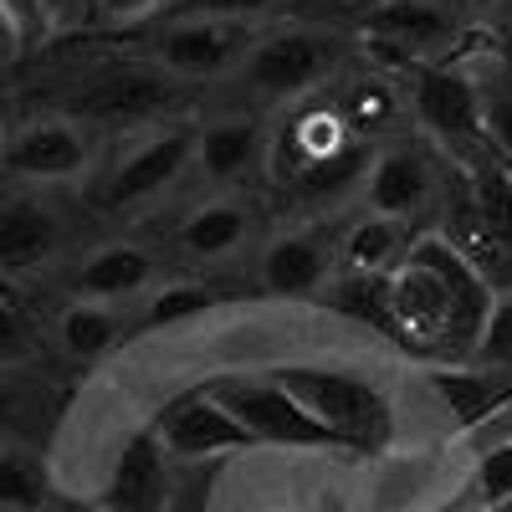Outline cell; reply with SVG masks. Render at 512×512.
I'll list each match as a JSON object with an SVG mask.
<instances>
[{"mask_svg": "<svg viewBox=\"0 0 512 512\" xmlns=\"http://www.w3.org/2000/svg\"><path fill=\"white\" fill-rule=\"evenodd\" d=\"M272 379L313 420H323L344 446H354V451H384L390 446L395 410H390L379 384H369L349 369H323V364H282V369H272Z\"/></svg>", "mask_w": 512, "mask_h": 512, "instance_id": "1", "label": "cell"}, {"mask_svg": "<svg viewBox=\"0 0 512 512\" xmlns=\"http://www.w3.org/2000/svg\"><path fill=\"white\" fill-rule=\"evenodd\" d=\"M369 169L374 164H369L359 134L349 128V118L328 113V108L297 113L272 139V175L297 190H338L359 175L369 180Z\"/></svg>", "mask_w": 512, "mask_h": 512, "instance_id": "2", "label": "cell"}, {"mask_svg": "<svg viewBox=\"0 0 512 512\" xmlns=\"http://www.w3.org/2000/svg\"><path fill=\"white\" fill-rule=\"evenodd\" d=\"M415 118L436 144L456 154V164H477L492 154L487 139V113H482V88L472 72L461 67H420L415 72Z\"/></svg>", "mask_w": 512, "mask_h": 512, "instance_id": "3", "label": "cell"}, {"mask_svg": "<svg viewBox=\"0 0 512 512\" xmlns=\"http://www.w3.org/2000/svg\"><path fill=\"white\" fill-rule=\"evenodd\" d=\"M205 395H216L246 431L256 436V446H344L323 420H313L297 405L277 379H210Z\"/></svg>", "mask_w": 512, "mask_h": 512, "instance_id": "4", "label": "cell"}, {"mask_svg": "<svg viewBox=\"0 0 512 512\" xmlns=\"http://www.w3.org/2000/svg\"><path fill=\"white\" fill-rule=\"evenodd\" d=\"M251 88L267 98H303L333 72V47L313 31H277L246 57Z\"/></svg>", "mask_w": 512, "mask_h": 512, "instance_id": "5", "label": "cell"}, {"mask_svg": "<svg viewBox=\"0 0 512 512\" xmlns=\"http://www.w3.org/2000/svg\"><path fill=\"white\" fill-rule=\"evenodd\" d=\"M251 31L241 21H180L159 36V72L175 77H221L241 57H251Z\"/></svg>", "mask_w": 512, "mask_h": 512, "instance_id": "6", "label": "cell"}, {"mask_svg": "<svg viewBox=\"0 0 512 512\" xmlns=\"http://www.w3.org/2000/svg\"><path fill=\"white\" fill-rule=\"evenodd\" d=\"M159 441L169 456H221V451H241V446H256V436L246 431V425L216 400V395H205V384L180 400V405H169L164 420L154 425Z\"/></svg>", "mask_w": 512, "mask_h": 512, "instance_id": "7", "label": "cell"}, {"mask_svg": "<svg viewBox=\"0 0 512 512\" xmlns=\"http://www.w3.org/2000/svg\"><path fill=\"white\" fill-rule=\"evenodd\" d=\"M180 93L164 72H144V67H123L108 77H93L72 93V113H88V118H149L175 108Z\"/></svg>", "mask_w": 512, "mask_h": 512, "instance_id": "8", "label": "cell"}, {"mask_svg": "<svg viewBox=\"0 0 512 512\" xmlns=\"http://www.w3.org/2000/svg\"><path fill=\"white\" fill-rule=\"evenodd\" d=\"M6 169L16 180H77L88 169V139L72 123H26L6 144Z\"/></svg>", "mask_w": 512, "mask_h": 512, "instance_id": "9", "label": "cell"}, {"mask_svg": "<svg viewBox=\"0 0 512 512\" xmlns=\"http://www.w3.org/2000/svg\"><path fill=\"white\" fill-rule=\"evenodd\" d=\"M195 149H200V139L180 134V128H169V134L149 139L144 149H134V154H128V159L113 169V180H108V205H139V200L159 195V190L195 159Z\"/></svg>", "mask_w": 512, "mask_h": 512, "instance_id": "10", "label": "cell"}, {"mask_svg": "<svg viewBox=\"0 0 512 512\" xmlns=\"http://www.w3.org/2000/svg\"><path fill=\"white\" fill-rule=\"evenodd\" d=\"M159 497H164V441H159V431H139L113 461L103 507L108 512H154Z\"/></svg>", "mask_w": 512, "mask_h": 512, "instance_id": "11", "label": "cell"}, {"mask_svg": "<svg viewBox=\"0 0 512 512\" xmlns=\"http://www.w3.org/2000/svg\"><path fill=\"white\" fill-rule=\"evenodd\" d=\"M364 31L379 52H395V57H425L431 47L451 36V21L431 6V0H390L364 16Z\"/></svg>", "mask_w": 512, "mask_h": 512, "instance_id": "12", "label": "cell"}, {"mask_svg": "<svg viewBox=\"0 0 512 512\" xmlns=\"http://www.w3.org/2000/svg\"><path fill=\"white\" fill-rule=\"evenodd\" d=\"M154 282V256L144 246H103L98 256H88L77 272V297L82 303H118V297H134Z\"/></svg>", "mask_w": 512, "mask_h": 512, "instance_id": "13", "label": "cell"}, {"mask_svg": "<svg viewBox=\"0 0 512 512\" xmlns=\"http://www.w3.org/2000/svg\"><path fill=\"white\" fill-rule=\"evenodd\" d=\"M57 251V221L36 200H11L0 210V267L26 272Z\"/></svg>", "mask_w": 512, "mask_h": 512, "instance_id": "14", "label": "cell"}, {"mask_svg": "<svg viewBox=\"0 0 512 512\" xmlns=\"http://www.w3.org/2000/svg\"><path fill=\"white\" fill-rule=\"evenodd\" d=\"M431 384L441 390V400L456 410L461 425H477V420H487L492 410H502L512 400V374H497V369H482V364L477 369H466V364L436 369Z\"/></svg>", "mask_w": 512, "mask_h": 512, "instance_id": "15", "label": "cell"}, {"mask_svg": "<svg viewBox=\"0 0 512 512\" xmlns=\"http://www.w3.org/2000/svg\"><path fill=\"white\" fill-rule=\"evenodd\" d=\"M425 185H431V180H425V164H420L415 154H400V149H395V154H379L374 169H369V180H364L374 216H390V221L420 210Z\"/></svg>", "mask_w": 512, "mask_h": 512, "instance_id": "16", "label": "cell"}, {"mask_svg": "<svg viewBox=\"0 0 512 512\" xmlns=\"http://www.w3.org/2000/svg\"><path fill=\"white\" fill-rule=\"evenodd\" d=\"M328 303L400 344V333H395V272H349V277H338L328 287Z\"/></svg>", "mask_w": 512, "mask_h": 512, "instance_id": "17", "label": "cell"}, {"mask_svg": "<svg viewBox=\"0 0 512 512\" xmlns=\"http://www.w3.org/2000/svg\"><path fill=\"white\" fill-rule=\"evenodd\" d=\"M262 277L277 297H313L328 277V251L313 241V236H282L267 262H262Z\"/></svg>", "mask_w": 512, "mask_h": 512, "instance_id": "18", "label": "cell"}, {"mask_svg": "<svg viewBox=\"0 0 512 512\" xmlns=\"http://www.w3.org/2000/svg\"><path fill=\"white\" fill-rule=\"evenodd\" d=\"M246 226H251V216L241 205H231V200H216V205H200L195 216L185 221V251L190 256H231L241 241H246Z\"/></svg>", "mask_w": 512, "mask_h": 512, "instance_id": "19", "label": "cell"}, {"mask_svg": "<svg viewBox=\"0 0 512 512\" xmlns=\"http://www.w3.org/2000/svg\"><path fill=\"white\" fill-rule=\"evenodd\" d=\"M405 256H410V246H405V236H400V221H390V216L359 221V226L349 231V241H344L349 272H395Z\"/></svg>", "mask_w": 512, "mask_h": 512, "instance_id": "20", "label": "cell"}, {"mask_svg": "<svg viewBox=\"0 0 512 512\" xmlns=\"http://www.w3.org/2000/svg\"><path fill=\"white\" fill-rule=\"evenodd\" d=\"M256 154V123H216V128H205L200 134V149H195V159H200V169L210 180H231L236 169H246V159Z\"/></svg>", "mask_w": 512, "mask_h": 512, "instance_id": "21", "label": "cell"}, {"mask_svg": "<svg viewBox=\"0 0 512 512\" xmlns=\"http://www.w3.org/2000/svg\"><path fill=\"white\" fill-rule=\"evenodd\" d=\"M57 338L72 359H103L118 338V318L98 303H72L57 323Z\"/></svg>", "mask_w": 512, "mask_h": 512, "instance_id": "22", "label": "cell"}, {"mask_svg": "<svg viewBox=\"0 0 512 512\" xmlns=\"http://www.w3.org/2000/svg\"><path fill=\"white\" fill-rule=\"evenodd\" d=\"M477 88H482V113H487L492 154L502 164H512V67L497 62L487 77H477Z\"/></svg>", "mask_w": 512, "mask_h": 512, "instance_id": "23", "label": "cell"}, {"mask_svg": "<svg viewBox=\"0 0 512 512\" xmlns=\"http://www.w3.org/2000/svg\"><path fill=\"white\" fill-rule=\"evenodd\" d=\"M210 308H216V292L200 287V282H180V287H164L154 303H149L144 328H169V323H185V318L210 313Z\"/></svg>", "mask_w": 512, "mask_h": 512, "instance_id": "24", "label": "cell"}, {"mask_svg": "<svg viewBox=\"0 0 512 512\" xmlns=\"http://www.w3.org/2000/svg\"><path fill=\"white\" fill-rule=\"evenodd\" d=\"M472 492H477V502H482V507H492V512L512 507V441L492 446V451L477 461V472H472Z\"/></svg>", "mask_w": 512, "mask_h": 512, "instance_id": "25", "label": "cell"}, {"mask_svg": "<svg viewBox=\"0 0 512 512\" xmlns=\"http://www.w3.org/2000/svg\"><path fill=\"white\" fill-rule=\"evenodd\" d=\"M477 364L482 369H497V374H512V287L497 292L487 333H482V344H477Z\"/></svg>", "mask_w": 512, "mask_h": 512, "instance_id": "26", "label": "cell"}, {"mask_svg": "<svg viewBox=\"0 0 512 512\" xmlns=\"http://www.w3.org/2000/svg\"><path fill=\"white\" fill-rule=\"evenodd\" d=\"M277 0H175V16H185V21H256L262 11H272Z\"/></svg>", "mask_w": 512, "mask_h": 512, "instance_id": "27", "label": "cell"}, {"mask_svg": "<svg viewBox=\"0 0 512 512\" xmlns=\"http://www.w3.org/2000/svg\"><path fill=\"white\" fill-rule=\"evenodd\" d=\"M338 113L349 118V128H354V134H374V128H384V123L395 118V98L369 82V88H354L349 108H338Z\"/></svg>", "mask_w": 512, "mask_h": 512, "instance_id": "28", "label": "cell"}, {"mask_svg": "<svg viewBox=\"0 0 512 512\" xmlns=\"http://www.w3.org/2000/svg\"><path fill=\"white\" fill-rule=\"evenodd\" d=\"M103 6V16H113V21H139V16H154L164 0H98Z\"/></svg>", "mask_w": 512, "mask_h": 512, "instance_id": "29", "label": "cell"}, {"mask_svg": "<svg viewBox=\"0 0 512 512\" xmlns=\"http://www.w3.org/2000/svg\"><path fill=\"white\" fill-rule=\"evenodd\" d=\"M333 6H344V11H359V16H369V11H379V6H390V0H333Z\"/></svg>", "mask_w": 512, "mask_h": 512, "instance_id": "30", "label": "cell"}, {"mask_svg": "<svg viewBox=\"0 0 512 512\" xmlns=\"http://www.w3.org/2000/svg\"><path fill=\"white\" fill-rule=\"evenodd\" d=\"M52 512H108V507H77V502H62V507H52Z\"/></svg>", "mask_w": 512, "mask_h": 512, "instance_id": "31", "label": "cell"}, {"mask_svg": "<svg viewBox=\"0 0 512 512\" xmlns=\"http://www.w3.org/2000/svg\"><path fill=\"white\" fill-rule=\"evenodd\" d=\"M502 62H507V67H512V47H507V57H502Z\"/></svg>", "mask_w": 512, "mask_h": 512, "instance_id": "32", "label": "cell"}, {"mask_svg": "<svg viewBox=\"0 0 512 512\" xmlns=\"http://www.w3.org/2000/svg\"><path fill=\"white\" fill-rule=\"evenodd\" d=\"M507 175H512V164H507Z\"/></svg>", "mask_w": 512, "mask_h": 512, "instance_id": "33", "label": "cell"}]
</instances>
